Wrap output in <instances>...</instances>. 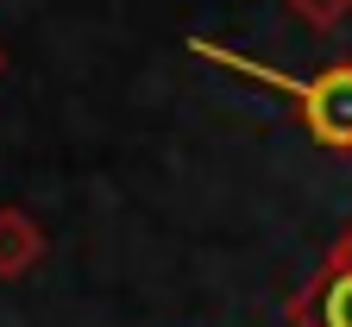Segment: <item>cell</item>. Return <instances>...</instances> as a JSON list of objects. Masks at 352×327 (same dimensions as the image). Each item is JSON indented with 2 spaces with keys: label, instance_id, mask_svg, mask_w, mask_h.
Listing matches in <instances>:
<instances>
[{
  "label": "cell",
  "instance_id": "6da1fadb",
  "mask_svg": "<svg viewBox=\"0 0 352 327\" xmlns=\"http://www.w3.org/2000/svg\"><path fill=\"white\" fill-rule=\"evenodd\" d=\"M302 107H308V126H315L327 145H352V70L315 76L308 95H302Z\"/></svg>",
  "mask_w": 352,
  "mask_h": 327
},
{
  "label": "cell",
  "instance_id": "7a4b0ae2",
  "mask_svg": "<svg viewBox=\"0 0 352 327\" xmlns=\"http://www.w3.org/2000/svg\"><path fill=\"white\" fill-rule=\"evenodd\" d=\"M315 327H352V271L327 277L321 296H315V315H308Z\"/></svg>",
  "mask_w": 352,
  "mask_h": 327
}]
</instances>
